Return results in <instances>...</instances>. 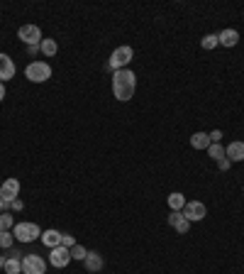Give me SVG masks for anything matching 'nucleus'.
Masks as SVG:
<instances>
[{
    "label": "nucleus",
    "instance_id": "nucleus-1",
    "mask_svg": "<svg viewBox=\"0 0 244 274\" xmlns=\"http://www.w3.org/2000/svg\"><path fill=\"white\" fill-rule=\"evenodd\" d=\"M135 88H137L135 71H130V68H120V71L112 74V96L117 98V100H122V103L132 100Z\"/></svg>",
    "mask_w": 244,
    "mask_h": 274
},
{
    "label": "nucleus",
    "instance_id": "nucleus-2",
    "mask_svg": "<svg viewBox=\"0 0 244 274\" xmlns=\"http://www.w3.org/2000/svg\"><path fill=\"white\" fill-rule=\"evenodd\" d=\"M132 56H135V49L132 47H127V44H122V47H117L112 54H110V61H108V71H120V68H127V64L132 61Z\"/></svg>",
    "mask_w": 244,
    "mask_h": 274
},
{
    "label": "nucleus",
    "instance_id": "nucleus-3",
    "mask_svg": "<svg viewBox=\"0 0 244 274\" xmlns=\"http://www.w3.org/2000/svg\"><path fill=\"white\" fill-rule=\"evenodd\" d=\"M13 235L17 243H34L42 237V230L37 223H15Z\"/></svg>",
    "mask_w": 244,
    "mask_h": 274
},
{
    "label": "nucleus",
    "instance_id": "nucleus-4",
    "mask_svg": "<svg viewBox=\"0 0 244 274\" xmlns=\"http://www.w3.org/2000/svg\"><path fill=\"white\" fill-rule=\"evenodd\" d=\"M25 76L32 83H44L52 79V66L47 61H29L27 68H25Z\"/></svg>",
    "mask_w": 244,
    "mask_h": 274
},
{
    "label": "nucleus",
    "instance_id": "nucleus-5",
    "mask_svg": "<svg viewBox=\"0 0 244 274\" xmlns=\"http://www.w3.org/2000/svg\"><path fill=\"white\" fill-rule=\"evenodd\" d=\"M20 196V181L17 179H5L0 186V198H3V213L13 206V201Z\"/></svg>",
    "mask_w": 244,
    "mask_h": 274
},
{
    "label": "nucleus",
    "instance_id": "nucleus-6",
    "mask_svg": "<svg viewBox=\"0 0 244 274\" xmlns=\"http://www.w3.org/2000/svg\"><path fill=\"white\" fill-rule=\"evenodd\" d=\"M22 274H47V262L39 255H25L22 257Z\"/></svg>",
    "mask_w": 244,
    "mask_h": 274
},
{
    "label": "nucleus",
    "instance_id": "nucleus-7",
    "mask_svg": "<svg viewBox=\"0 0 244 274\" xmlns=\"http://www.w3.org/2000/svg\"><path fill=\"white\" fill-rule=\"evenodd\" d=\"M68 262H71V250L64 245L59 247H52V252H49V264L56 267V269H64L68 267Z\"/></svg>",
    "mask_w": 244,
    "mask_h": 274
},
{
    "label": "nucleus",
    "instance_id": "nucleus-8",
    "mask_svg": "<svg viewBox=\"0 0 244 274\" xmlns=\"http://www.w3.org/2000/svg\"><path fill=\"white\" fill-rule=\"evenodd\" d=\"M17 37L25 42L27 47H34V44H42V29L37 25H22L17 29Z\"/></svg>",
    "mask_w": 244,
    "mask_h": 274
},
{
    "label": "nucleus",
    "instance_id": "nucleus-9",
    "mask_svg": "<svg viewBox=\"0 0 244 274\" xmlns=\"http://www.w3.org/2000/svg\"><path fill=\"white\" fill-rule=\"evenodd\" d=\"M181 213H183L190 223H198V220H203L205 216H208V208H205V203H200V201H188V203L183 206Z\"/></svg>",
    "mask_w": 244,
    "mask_h": 274
},
{
    "label": "nucleus",
    "instance_id": "nucleus-10",
    "mask_svg": "<svg viewBox=\"0 0 244 274\" xmlns=\"http://www.w3.org/2000/svg\"><path fill=\"white\" fill-rule=\"evenodd\" d=\"M83 267H86V272L98 274V272H103V267H105V260H103V255H100V252H93V250H88V255H86V260H83Z\"/></svg>",
    "mask_w": 244,
    "mask_h": 274
},
{
    "label": "nucleus",
    "instance_id": "nucleus-11",
    "mask_svg": "<svg viewBox=\"0 0 244 274\" xmlns=\"http://www.w3.org/2000/svg\"><path fill=\"white\" fill-rule=\"evenodd\" d=\"M169 225L176 230V233H181V235H186L190 230V220L181 213V211H171V216H169Z\"/></svg>",
    "mask_w": 244,
    "mask_h": 274
},
{
    "label": "nucleus",
    "instance_id": "nucleus-12",
    "mask_svg": "<svg viewBox=\"0 0 244 274\" xmlns=\"http://www.w3.org/2000/svg\"><path fill=\"white\" fill-rule=\"evenodd\" d=\"M15 71H17L15 61L8 54H3V52H0V83H8V81H10V79L15 76Z\"/></svg>",
    "mask_w": 244,
    "mask_h": 274
},
{
    "label": "nucleus",
    "instance_id": "nucleus-13",
    "mask_svg": "<svg viewBox=\"0 0 244 274\" xmlns=\"http://www.w3.org/2000/svg\"><path fill=\"white\" fill-rule=\"evenodd\" d=\"M225 157L230 159L232 164L234 162H244V142H232L225 147Z\"/></svg>",
    "mask_w": 244,
    "mask_h": 274
},
{
    "label": "nucleus",
    "instance_id": "nucleus-14",
    "mask_svg": "<svg viewBox=\"0 0 244 274\" xmlns=\"http://www.w3.org/2000/svg\"><path fill=\"white\" fill-rule=\"evenodd\" d=\"M217 40H220V47H234L237 42H239V32L237 29H232V27H227V29H222L220 35H217Z\"/></svg>",
    "mask_w": 244,
    "mask_h": 274
},
{
    "label": "nucleus",
    "instance_id": "nucleus-15",
    "mask_svg": "<svg viewBox=\"0 0 244 274\" xmlns=\"http://www.w3.org/2000/svg\"><path fill=\"white\" fill-rule=\"evenodd\" d=\"M61 237H64V233H59V230H54V228H49V230H44V233H42V243H44V245L49 247V250H52V247H59L61 245Z\"/></svg>",
    "mask_w": 244,
    "mask_h": 274
},
{
    "label": "nucleus",
    "instance_id": "nucleus-16",
    "mask_svg": "<svg viewBox=\"0 0 244 274\" xmlns=\"http://www.w3.org/2000/svg\"><path fill=\"white\" fill-rule=\"evenodd\" d=\"M213 142H210V135L208 132H193L190 135V147L193 150H208Z\"/></svg>",
    "mask_w": 244,
    "mask_h": 274
},
{
    "label": "nucleus",
    "instance_id": "nucleus-17",
    "mask_svg": "<svg viewBox=\"0 0 244 274\" xmlns=\"http://www.w3.org/2000/svg\"><path fill=\"white\" fill-rule=\"evenodd\" d=\"M186 203H188V201H186V196H183L181 191L169 193V208H171V211H183V206Z\"/></svg>",
    "mask_w": 244,
    "mask_h": 274
},
{
    "label": "nucleus",
    "instance_id": "nucleus-18",
    "mask_svg": "<svg viewBox=\"0 0 244 274\" xmlns=\"http://www.w3.org/2000/svg\"><path fill=\"white\" fill-rule=\"evenodd\" d=\"M39 52L44 56H54L56 52H59V44H56V40H49V37H44L39 44Z\"/></svg>",
    "mask_w": 244,
    "mask_h": 274
},
{
    "label": "nucleus",
    "instance_id": "nucleus-19",
    "mask_svg": "<svg viewBox=\"0 0 244 274\" xmlns=\"http://www.w3.org/2000/svg\"><path fill=\"white\" fill-rule=\"evenodd\" d=\"M5 274H22V260L8 257V262H5Z\"/></svg>",
    "mask_w": 244,
    "mask_h": 274
},
{
    "label": "nucleus",
    "instance_id": "nucleus-20",
    "mask_svg": "<svg viewBox=\"0 0 244 274\" xmlns=\"http://www.w3.org/2000/svg\"><path fill=\"white\" fill-rule=\"evenodd\" d=\"M15 228V218L5 211V213H0V233H5V230H13Z\"/></svg>",
    "mask_w": 244,
    "mask_h": 274
},
{
    "label": "nucleus",
    "instance_id": "nucleus-21",
    "mask_svg": "<svg viewBox=\"0 0 244 274\" xmlns=\"http://www.w3.org/2000/svg\"><path fill=\"white\" fill-rule=\"evenodd\" d=\"M205 152H208V154H210V157H213L215 162H220V159L225 157V147H222L220 142H213V145H210V147H208Z\"/></svg>",
    "mask_w": 244,
    "mask_h": 274
},
{
    "label": "nucleus",
    "instance_id": "nucleus-22",
    "mask_svg": "<svg viewBox=\"0 0 244 274\" xmlns=\"http://www.w3.org/2000/svg\"><path fill=\"white\" fill-rule=\"evenodd\" d=\"M217 44H220V40H217V35H205L203 40H200V49H205V52H210V49H215Z\"/></svg>",
    "mask_w": 244,
    "mask_h": 274
},
{
    "label": "nucleus",
    "instance_id": "nucleus-23",
    "mask_svg": "<svg viewBox=\"0 0 244 274\" xmlns=\"http://www.w3.org/2000/svg\"><path fill=\"white\" fill-rule=\"evenodd\" d=\"M15 245V235L10 230H5V233H0V247L3 250H10Z\"/></svg>",
    "mask_w": 244,
    "mask_h": 274
},
{
    "label": "nucleus",
    "instance_id": "nucleus-24",
    "mask_svg": "<svg viewBox=\"0 0 244 274\" xmlns=\"http://www.w3.org/2000/svg\"><path fill=\"white\" fill-rule=\"evenodd\" d=\"M86 255H88V250H86V247L83 245H78V243H76V245L71 247V260H86Z\"/></svg>",
    "mask_w": 244,
    "mask_h": 274
},
{
    "label": "nucleus",
    "instance_id": "nucleus-25",
    "mask_svg": "<svg viewBox=\"0 0 244 274\" xmlns=\"http://www.w3.org/2000/svg\"><path fill=\"white\" fill-rule=\"evenodd\" d=\"M61 245L71 250V247L76 245V237H73V235H64V237H61Z\"/></svg>",
    "mask_w": 244,
    "mask_h": 274
},
{
    "label": "nucleus",
    "instance_id": "nucleus-26",
    "mask_svg": "<svg viewBox=\"0 0 244 274\" xmlns=\"http://www.w3.org/2000/svg\"><path fill=\"white\" fill-rule=\"evenodd\" d=\"M217 166H220V172H227V169H230V166H232V162H230V159H227V157H222V159L217 162Z\"/></svg>",
    "mask_w": 244,
    "mask_h": 274
},
{
    "label": "nucleus",
    "instance_id": "nucleus-27",
    "mask_svg": "<svg viewBox=\"0 0 244 274\" xmlns=\"http://www.w3.org/2000/svg\"><path fill=\"white\" fill-rule=\"evenodd\" d=\"M10 208H13V211H22V208H25V203H22L20 198H15V201H13V206H10Z\"/></svg>",
    "mask_w": 244,
    "mask_h": 274
},
{
    "label": "nucleus",
    "instance_id": "nucleus-28",
    "mask_svg": "<svg viewBox=\"0 0 244 274\" xmlns=\"http://www.w3.org/2000/svg\"><path fill=\"white\" fill-rule=\"evenodd\" d=\"M220 140H222V132H220V130L210 132V142H220Z\"/></svg>",
    "mask_w": 244,
    "mask_h": 274
},
{
    "label": "nucleus",
    "instance_id": "nucleus-29",
    "mask_svg": "<svg viewBox=\"0 0 244 274\" xmlns=\"http://www.w3.org/2000/svg\"><path fill=\"white\" fill-rule=\"evenodd\" d=\"M37 52H39V44H34V47H27V54H29V56H34Z\"/></svg>",
    "mask_w": 244,
    "mask_h": 274
},
{
    "label": "nucleus",
    "instance_id": "nucleus-30",
    "mask_svg": "<svg viewBox=\"0 0 244 274\" xmlns=\"http://www.w3.org/2000/svg\"><path fill=\"white\" fill-rule=\"evenodd\" d=\"M0 100H5V83H0Z\"/></svg>",
    "mask_w": 244,
    "mask_h": 274
},
{
    "label": "nucleus",
    "instance_id": "nucleus-31",
    "mask_svg": "<svg viewBox=\"0 0 244 274\" xmlns=\"http://www.w3.org/2000/svg\"><path fill=\"white\" fill-rule=\"evenodd\" d=\"M5 262H8V257H5V255H0V269H5Z\"/></svg>",
    "mask_w": 244,
    "mask_h": 274
},
{
    "label": "nucleus",
    "instance_id": "nucleus-32",
    "mask_svg": "<svg viewBox=\"0 0 244 274\" xmlns=\"http://www.w3.org/2000/svg\"><path fill=\"white\" fill-rule=\"evenodd\" d=\"M0 213H3V198H0Z\"/></svg>",
    "mask_w": 244,
    "mask_h": 274
},
{
    "label": "nucleus",
    "instance_id": "nucleus-33",
    "mask_svg": "<svg viewBox=\"0 0 244 274\" xmlns=\"http://www.w3.org/2000/svg\"><path fill=\"white\" fill-rule=\"evenodd\" d=\"M242 193H244V189H242Z\"/></svg>",
    "mask_w": 244,
    "mask_h": 274
}]
</instances>
